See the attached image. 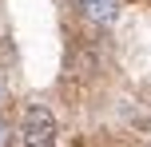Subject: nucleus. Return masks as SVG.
I'll return each instance as SVG.
<instances>
[{"mask_svg": "<svg viewBox=\"0 0 151 147\" xmlns=\"http://www.w3.org/2000/svg\"><path fill=\"white\" fill-rule=\"evenodd\" d=\"M8 143V127H4V119H0V147Z\"/></svg>", "mask_w": 151, "mask_h": 147, "instance_id": "4", "label": "nucleus"}, {"mask_svg": "<svg viewBox=\"0 0 151 147\" xmlns=\"http://www.w3.org/2000/svg\"><path fill=\"white\" fill-rule=\"evenodd\" d=\"M20 143L24 147H56V119L44 103H28L20 119Z\"/></svg>", "mask_w": 151, "mask_h": 147, "instance_id": "1", "label": "nucleus"}, {"mask_svg": "<svg viewBox=\"0 0 151 147\" xmlns=\"http://www.w3.org/2000/svg\"><path fill=\"white\" fill-rule=\"evenodd\" d=\"M76 4H80V12L88 16L91 24H99V28L119 16V0H76Z\"/></svg>", "mask_w": 151, "mask_h": 147, "instance_id": "2", "label": "nucleus"}, {"mask_svg": "<svg viewBox=\"0 0 151 147\" xmlns=\"http://www.w3.org/2000/svg\"><path fill=\"white\" fill-rule=\"evenodd\" d=\"M8 103V87H4V80H0V108Z\"/></svg>", "mask_w": 151, "mask_h": 147, "instance_id": "3", "label": "nucleus"}]
</instances>
